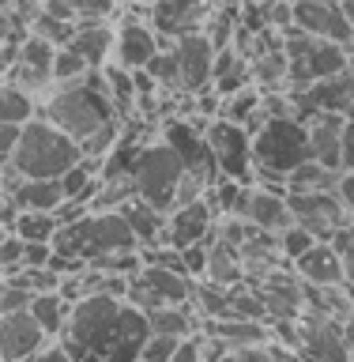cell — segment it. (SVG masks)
<instances>
[{"mask_svg":"<svg viewBox=\"0 0 354 362\" xmlns=\"http://www.w3.org/2000/svg\"><path fill=\"white\" fill-rule=\"evenodd\" d=\"M38 113L45 121H53L61 132H68L72 140L83 147L90 136H98L102 129L124 121L117 106H113L106 79H102V68H90L87 76L72 79V83H53L45 90Z\"/></svg>","mask_w":354,"mask_h":362,"instance_id":"obj_1","label":"cell"},{"mask_svg":"<svg viewBox=\"0 0 354 362\" xmlns=\"http://www.w3.org/2000/svg\"><path fill=\"white\" fill-rule=\"evenodd\" d=\"M79 158H83V147L38 113V117H30L19 129L16 151H11L8 163L16 166L23 177H61L79 163Z\"/></svg>","mask_w":354,"mask_h":362,"instance_id":"obj_2","label":"cell"},{"mask_svg":"<svg viewBox=\"0 0 354 362\" xmlns=\"http://www.w3.org/2000/svg\"><path fill=\"white\" fill-rule=\"evenodd\" d=\"M309 129L302 117H268L253 132V163L264 174L287 177L290 170H298L302 163H309Z\"/></svg>","mask_w":354,"mask_h":362,"instance_id":"obj_3","label":"cell"},{"mask_svg":"<svg viewBox=\"0 0 354 362\" xmlns=\"http://www.w3.org/2000/svg\"><path fill=\"white\" fill-rule=\"evenodd\" d=\"M121 298H113V294H87V298L72 302V310H68V325L64 332L57 336V344H61L72 358L87 355V351H106L113 328H117V317H121Z\"/></svg>","mask_w":354,"mask_h":362,"instance_id":"obj_4","label":"cell"},{"mask_svg":"<svg viewBox=\"0 0 354 362\" xmlns=\"http://www.w3.org/2000/svg\"><path fill=\"white\" fill-rule=\"evenodd\" d=\"M283 53H287L290 87H298V90L317 83V79H328V76L343 72L347 57H350V49H343V45H336L328 38H317V34H305L298 27L283 30Z\"/></svg>","mask_w":354,"mask_h":362,"instance_id":"obj_5","label":"cell"},{"mask_svg":"<svg viewBox=\"0 0 354 362\" xmlns=\"http://www.w3.org/2000/svg\"><path fill=\"white\" fill-rule=\"evenodd\" d=\"M181 158L170 151V144L158 136V140H147L140 158L132 166V181H136V197L147 200L151 208L158 211H174V200H177V185H181Z\"/></svg>","mask_w":354,"mask_h":362,"instance_id":"obj_6","label":"cell"},{"mask_svg":"<svg viewBox=\"0 0 354 362\" xmlns=\"http://www.w3.org/2000/svg\"><path fill=\"white\" fill-rule=\"evenodd\" d=\"M203 132H208V147H211L215 166H219V177L253 185L256 181V163H253V136H249L245 124L215 117V121L203 124Z\"/></svg>","mask_w":354,"mask_h":362,"instance_id":"obj_7","label":"cell"},{"mask_svg":"<svg viewBox=\"0 0 354 362\" xmlns=\"http://www.w3.org/2000/svg\"><path fill=\"white\" fill-rule=\"evenodd\" d=\"M124 302L143 313L163 310V305H192V276H185L177 268H163V264H143L129 279Z\"/></svg>","mask_w":354,"mask_h":362,"instance_id":"obj_8","label":"cell"},{"mask_svg":"<svg viewBox=\"0 0 354 362\" xmlns=\"http://www.w3.org/2000/svg\"><path fill=\"white\" fill-rule=\"evenodd\" d=\"M287 204H290L294 223L302 230H309L313 238H321V242H332L347 223H354L336 189L332 192H290Z\"/></svg>","mask_w":354,"mask_h":362,"instance_id":"obj_9","label":"cell"},{"mask_svg":"<svg viewBox=\"0 0 354 362\" xmlns=\"http://www.w3.org/2000/svg\"><path fill=\"white\" fill-rule=\"evenodd\" d=\"M53 57H57L53 42H45L42 34H27L23 45L16 49V61L8 64L4 79L23 87L34 98H45V90L53 87Z\"/></svg>","mask_w":354,"mask_h":362,"instance_id":"obj_10","label":"cell"},{"mask_svg":"<svg viewBox=\"0 0 354 362\" xmlns=\"http://www.w3.org/2000/svg\"><path fill=\"white\" fill-rule=\"evenodd\" d=\"M215 4L211 0H158L151 8L147 23L155 27V34L163 38V45H174L185 34H203L211 23Z\"/></svg>","mask_w":354,"mask_h":362,"instance_id":"obj_11","label":"cell"},{"mask_svg":"<svg viewBox=\"0 0 354 362\" xmlns=\"http://www.w3.org/2000/svg\"><path fill=\"white\" fill-rule=\"evenodd\" d=\"M298 351L313 362H350V351L343 344V321L324 317L317 310H302L298 321Z\"/></svg>","mask_w":354,"mask_h":362,"instance_id":"obj_12","label":"cell"},{"mask_svg":"<svg viewBox=\"0 0 354 362\" xmlns=\"http://www.w3.org/2000/svg\"><path fill=\"white\" fill-rule=\"evenodd\" d=\"M294 27L354 49V27L339 0H294Z\"/></svg>","mask_w":354,"mask_h":362,"instance_id":"obj_13","label":"cell"},{"mask_svg":"<svg viewBox=\"0 0 354 362\" xmlns=\"http://www.w3.org/2000/svg\"><path fill=\"white\" fill-rule=\"evenodd\" d=\"M215 223H219V211H215L211 197L203 200H192L185 208H174L166 215V245L170 249H185V245H211L215 242Z\"/></svg>","mask_w":354,"mask_h":362,"instance_id":"obj_14","label":"cell"},{"mask_svg":"<svg viewBox=\"0 0 354 362\" xmlns=\"http://www.w3.org/2000/svg\"><path fill=\"white\" fill-rule=\"evenodd\" d=\"M45 328L34 321L30 310L0 313V362H30L45 351Z\"/></svg>","mask_w":354,"mask_h":362,"instance_id":"obj_15","label":"cell"},{"mask_svg":"<svg viewBox=\"0 0 354 362\" xmlns=\"http://www.w3.org/2000/svg\"><path fill=\"white\" fill-rule=\"evenodd\" d=\"M158 49H166L163 38L155 34V27L147 19H129L124 16L117 23V42H113V64L129 68V72H140V68L151 64V57Z\"/></svg>","mask_w":354,"mask_h":362,"instance_id":"obj_16","label":"cell"},{"mask_svg":"<svg viewBox=\"0 0 354 362\" xmlns=\"http://www.w3.org/2000/svg\"><path fill=\"white\" fill-rule=\"evenodd\" d=\"M177 57V72H181V90L185 95H196V90L211 87V61H215V45L208 34H185L174 45Z\"/></svg>","mask_w":354,"mask_h":362,"instance_id":"obj_17","label":"cell"},{"mask_svg":"<svg viewBox=\"0 0 354 362\" xmlns=\"http://www.w3.org/2000/svg\"><path fill=\"white\" fill-rule=\"evenodd\" d=\"M147 336H151L147 313L124 302L121 305V317H117V328H113V336H110L106 351H102V358H106V362H140Z\"/></svg>","mask_w":354,"mask_h":362,"instance_id":"obj_18","label":"cell"},{"mask_svg":"<svg viewBox=\"0 0 354 362\" xmlns=\"http://www.w3.org/2000/svg\"><path fill=\"white\" fill-rule=\"evenodd\" d=\"M343 113H324L317 110L305 117V129H309V151L313 163H321L328 170H343Z\"/></svg>","mask_w":354,"mask_h":362,"instance_id":"obj_19","label":"cell"},{"mask_svg":"<svg viewBox=\"0 0 354 362\" xmlns=\"http://www.w3.org/2000/svg\"><path fill=\"white\" fill-rule=\"evenodd\" d=\"M113 42H117V27H110L106 19H79L64 45L76 49L90 68H102L113 61Z\"/></svg>","mask_w":354,"mask_h":362,"instance_id":"obj_20","label":"cell"},{"mask_svg":"<svg viewBox=\"0 0 354 362\" xmlns=\"http://www.w3.org/2000/svg\"><path fill=\"white\" fill-rule=\"evenodd\" d=\"M290 268L298 272L305 287H336V283H343V264H339V253L332 242H317L313 249H305Z\"/></svg>","mask_w":354,"mask_h":362,"instance_id":"obj_21","label":"cell"},{"mask_svg":"<svg viewBox=\"0 0 354 362\" xmlns=\"http://www.w3.org/2000/svg\"><path fill=\"white\" fill-rule=\"evenodd\" d=\"M245 223H253L264 234H283L287 226H294L287 192H268V189L253 185V197H249V208H245Z\"/></svg>","mask_w":354,"mask_h":362,"instance_id":"obj_22","label":"cell"},{"mask_svg":"<svg viewBox=\"0 0 354 362\" xmlns=\"http://www.w3.org/2000/svg\"><path fill=\"white\" fill-rule=\"evenodd\" d=\"M200 328L208 336H215L226 347H268L271 344V328L268 321H242V317H215V321H200Z\"/></svg>","mask_w":354,"mask_h":362,"instance_id":"obj_23","label":"cell"},{"mask_svg":"<svg viewBox=\"0 0 354 362\" xmlns=\"http://www.w3.org/2000/svg\"><path fill=\"white\" fill-rule=\"evenodd\" d=\"M253 83V64H249V57H242L234 49V45H226V49H215V61H211V90L219 98L234 95V90H242Z\"/></svg>","mask_w":354,"mask_h":362,"instance_id":"obj_24","label":"cell"},{"mask_svg":"<svg viewBox=\"0 0 354 362\" xmlns=\"http://www.w3.org/2000/svg\"><path fill=\"white\" fill-rule=\"evenodd\" d=\"M117 211L129 219V226H132V234H136V242H140V249H147V245H166V211L151 208V204L140 200V197H132L129 204H121Z\"/></svg>","mask_w":354,"mask_h":362,"instance_id":"obj_25","label":"cell"},{"mask_svg":"<svg viewBox=\"0 0 354 362\" xmlns=\"http://www.w3.org/2000/svg\"><path fill=\"white\" fill-rule=\"evenodd\" d=\"M11 200L19 211H57L64 204L61 177H23L11 189Z\"/></svg>","mask_w":354,"mask_h":362,"instance_id":"obj_26","label":"cell"},{"mask_svg":"<svg viewBox=\"0 0 354 362\" xmlns=\"http://www.w3.org/2000/svg\"><path fill=\"white\" fill-rule=\"evenodd\" d=\"M203 279L219 283V287L245 283V264H242V253H237V245L223 242V238H215V242L208 245V272H203Z\"/></svg>","mask_w":354,"mask_h":362,"instance_id":"obj_27","label":"cell"},{"mask_svg":"<svg viewBox=\"0 0 354 362\" xmlns=\"http://www.w3.org/2000/svg\"><path fill=\"white\" fill-rule=\"evenodd\" d=\"M147 325H151V332H158V336L185 339L200 328V313L192 310V305H163V310L147 313Z\"/></svg>","mask_w":354,"mask_h":362,"instance_id":"obj_28","label":"cell"},{"mask_svg":"<svg viewBox=\"0 0 354 362\" xmlns=\"http://www.w3.org/2000/svg\"><path fill=\"white\" fill-rule=\"evenodd\" d=\"M27 310L34 313V321L45 328V336H53V339H57V336L64 332L68 310H72V305H68L57 291H42V294H30V305H27Z\"/></svg>","mask_w":354,"mask_h":362,"instance_id":"obj_29","label":"cell"},{"mask_svg":"<svg viewBox=\"0 0 354 362\" xmlns=\"http://www.w3.org/2000/svg\"><path fill=\"white\" fill-rule=\"evenodd\" d=\"M339 174H343V170H328V166L309 158V163H302L298 170L287 174V197L290 192H332L339 185Z\"/></svg>","mask_w":354,"mask_h":362,"instance_id":"obj_30","label":"cell"},{"mask_svg":"<svg viewBox=\"0 0 354 362\" xmlns=\"http://www.w3.org/2000/svg\"><path fill=\"white\" fill-rule=\"evenodd\" d=\"M30 117H38V98L27 95L23 87L0 79V121L4 124H27Z\"/></svg>","mask_w":354,"mask_h":362,"instance_id":"obj_31","label":"cell"},{"mask_svg":"<svg viewBox=\"0 0 354 362\" xmlns=\"http://www.w3.org/2000/svg\"><path fill=\"white\" fill-rule=\"evenodd\" d=\"M102 79H106V90H110L117 113L121 117H132V110H136V72L110 61V64H102Z\"/></svg>","mask_w":354,"mask_h":362,"instance_id":"obj_32","label":"cell"},{"mask_svg":"<svg viewBox=\"0 0 354 362\" xmlns=\"http://www.w3.org/2000/svg\"><path fill=\"white\" fill-rule=\"evenodd\" d=\"M260 110H264V95H260V87H256V83H249V87H242V90H234V95H226V98H223L219 117L237 121V124H249Z\"/></svg>","mask_w":354,"mask_h":362,"instance_id":"obj_33","label":"cell"},{"mask_svg":"<svg viewBox=\"0 0 354 362\" xmlns=\"http://www.w3.org/2000/svg\"><path fill=\"white\" fill-rule=\"evenodd\" d=\"M57 226H61V223H57L53 211H19L11 234H19L23 242H53Z\"/></svg>","mask_w":354,"mask_h":362,"instance_id":"obj_34","label":"cell"},{"mask_svg":"<svg viewBox=\"0 0 354 362\" xmlns=\"http://www.w3.org/2000/svg\"><path fill=\"white\" fill-rule=\"evenodd\" d=\"M87 72H90V64H87L76 49L57 45V57H53V83H72V79L87 76Z\"/></svg>","mask_w":354,"mask_h":362,"instance_id":"obj_35","label":"cell"},{"mask_svg":"<svg viewBox=\"0 0 354 362\" xmlns=\"http://www.w3.org/2000/svg\"><path fill=\"white\" fill-rule=\"evenodd\" d=\"M317 242H321V238H313L309 230H302L298 223L294 226H287V230L279 234V249H283V260H287V264H294V260H298L305 249H313Z\"/></svg>","mask_w":354,"mask_h":362,"instance_id":"obj_36","label":"cell"},{"mask_svg":"<svg viewBox=\"0 0 354 362\" xmlns=\"http://www.w3.org/2000/svg\"><path fill=\"white\" fill-rule=\"evenodd\" d=\"M57 4H64L76 19H110L121 0H57Z\"/></svg>","mask_w":354,"mask_h":362,"instance_id":"obj_37","label":"cell"},{"mask_svg":"<svg viewBox=\"0 0 354 362\" xmlns=\"http://www.w3.org/2000/svg\"><path fill=\"white\" fill-rule=\"evenodd\" d=\"M336 253H339V264H343V283L354 291V223H347L343 230L332 238Z\"/></svg>","mask_w":354,"mask_h":362,"instance_id":"obj_38","label":"cell"},{"mask_svg":"<svg viewBox=\"0 0 354 362\" xmlns=\"http://www.w3.org/2000/svg\"><path fill=\"white\" fill-rule=\"evenodd\" d=\"M177 351V336H158L151 332L147 336V344H143V355L140 362H170V355Z\"/></svg>","mask_w":354,"mask_h":362,"instance_id":"obj_39","label":"cell"},{"mask_svg":"<svg viewBox=\"0 0 354 362\" xmlns=\"http://www.w3.org/2000/svg\"><path fill=\"white\" fill-rule=\"evenodd\" d=\"M181 264H185L189 276L203 279V272H208V245H203V242H196V245H185V249H181Z\"/></svg>","mask_w":354,"mask_h":362,"instance_id":"obj_40","label":"cell"},{"mask_svg":"<svg viewBox=\"0 0 354 362\" xmlns=\"http://www.w3.org/2000/svg\"><path fill=\"white\" fill-rule=\"evenodd\" d=\"M170 362H203V332L177 339V351L170 355Z\"/></svg>","mask_w":354,"mask_h":362,"instance_id":"obj_41","label":"cell"},{"mask_svg":"<svg viewBox=\"0 0 354 362\" xmlns=\"http://www.w3.org/2000/svg\"><path fill=\"white\" fill-rule=\"evenodd\" d=\"M27 305H30L27 287H16V283H4V287H0V313H16V310H27Z\"/></svg>","mask_w":354,"mask_h":362,"instance_id":"obj_42","label":"cell"},{"mask_svg":"<svg viewBox=\"0 0 354 362\" xmlns=\"http://www.w3.org/2000/svg\"><path fill=\"white\" fill-rule=\"evenodd\" d=\"M219 362H276V351H271V344L268 347H234Z\"/></svg>","mask_w":354,"mask_h":362,"instance_id":"obj_43","label":"cell"},{"mask_svg":"<svg viewBox=\"0 0 354 362\" xmlns=\"http://www.w3.org/2000/svg\"><path fill=\"white\" fill-rule=\"evenodd\" d=\"M53 257V245L49 242H27L23 245V268H45Z\"/></svg>","mask_w":354,"mask_h":362,"instance_id":"obj_44","label":"cell"},{"mask_svg":"<svg viewBox=\"0 0 354 362\" xmlns=\"http://www.w3.org/2000/svg\"><path fill=\"white\" fill-rule=\"evenodd\" d=\"M336 192H339V200H343L347 215L354 219V170H343V174H339V185H336Z\"/></svg>","mask_w":354,"mask_h":362,"instance_id":"obj_45","label":"cell"},{"mask_svg":"<svg viewBox=\"0 0 354 362\" xmlns=\"http://www.w3.org/2000/svg\"><path fill=\"white\" fill-rule=\"evenodd\" d=\"M19 129H23V124H4V121H0V155H4V158H11V151H16Z\"/></svg>","mask_w":354,"mask_h":362,"instance_id":"obj_46","label":"cell"},{"mask_svg":"<svg viewBox=\"0 0 354 362\" xmlns=\"http://www.w3.org/2000/svg\"><path fill=\"white\" fill-rule=\"evenodd\" d=\"M343 170H354V117L343 124Z\"/></svg>","mask_w":354,"mask_h":362,"instance_id":"obj_47","label":"cell"},{"mask_svg":"<svg viewBox=\"0 0 354 362\" xmlns=\"http://www.w3.org/2000/svg\"><path fill=\"white\" fill-rule=\"evenodd\" d=\"M30 362H76V358L68 355V351H64L61 344H53V347H45V351H38V355H34Z\"/></svg>","mask_w":354,"mask_h":362,"instance_id":"obj_48","label":"cell"},{"mask_svg":"<svg viewBox=\"0 0 354 362\" xmlns=\"http://www.w3.org/2000/svg\"><path fill=\"white\" fill-rule=\"evenodd\" d=\"M271 351H276V362H313V358H305L302 351H290V347H279V344H271Z\"/></svg>","mask_w":354,"mask_h":362,"instance_id":"obj_49","label":"cell"},{"mask_svg":"<svg viewBox=\"0 0 354 362\" xmlns=\"http://www.w3.org/2000/svg\"><path fill=\"white\" fill-rule=\"evenodd\" d=\"M343 344H347L350 362H354V317H347V321H343Z\"/></svg>","mask_w":354,"mask_h":362,"instance_id":"obj_50","label":"cell"},{"mask_svg":"<svg viewBox=\"0 0 354 362\" xmlns=\"http://www.w3.org/2000/svg\"><path fill=\"white\" fill-rule=\"evenodd\" d=\"M211 4H215V8H242L245 0H211Z\"/></svg>","mask_w":354,"mask_h":362,"instance_id":"obj_51","label":"cell"},{"mask_svg":"<svg viewBox=\"0 0 354 362\" xmlns=\"http://www.w3.org/2000/svg\"><path fill=\"white\" fill-rule=\"evenodd\" d=\"M343 4V11H347V19H350V27H354V0H339Z\"/></svg>","mask_w":354,"mask_h":362,"instance_id":"obj_52","label":"cell"},{"mask_svg":"<svg viewBox=\"0 0 354 362\" xmlns=\"http://www.w3.org/2000/svg\"><path fill=\"white\" fill-rule=\"evenodd\" d=\"M136 4H140V8H155L158 0H136Z\"/></svg>","mask_w":354,"mask_h":362,"instance_id":"obj_53","label":"cell"},{"mask_svg":"<svg viewBox=\"0 0 354 362\" xmlns=\"http://www.w3.org/2000/svg\"><path fill=\"white\" fill-rule=\"evenodd\" d=\"M4 234H8V230H4V226H0V238H4Z\"/></svg>","mask_w":354,"mask_h":362,"instance_id":"obj_54","label":"cell"}]
</instances>
